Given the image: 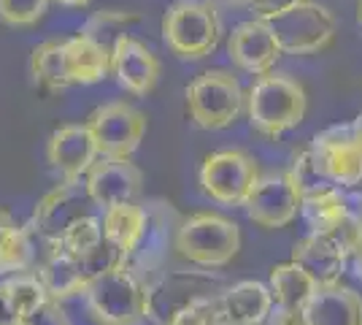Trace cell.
<instances>
[{
  "mask_svg": "<svg viewBox=\"0 0 362 325\" xmlns=\"http://www.w3.org/2000/svg\"><path fill=\"white\" fill-rule=\"evenodd\" d=\"M173 249L197 268H222L233 263L241 249V228L219 212H197L176 225Z\"/></svg>",
  "mask_w": 362,
  "mask_h": 325,
  "instance_id": "6da1fadb",
  "label": "cell"
},
{
  "mask_svg": "<svg viewBox=\"0 0 362 325\" xmlns=\"http://www.w3.org/2000/svg\"><path fill=\"white\" fill-rule=\"evenodd\" d=\"M95 325H141L149 317V282L133 268H114L81 293Z\"/></svg>",
  "mask_w": 362,
  "mask_h": 325,
  "instance_id": "7a4b0ae2",
  "label": "cell"
},
{
  "mask_svg": "<svg viewBox=\"0 0 362 325\" xmlns=\"http://www.w3.org/2000/svg\"><path fill=\"white\" fill-rule=\"evenodd\" d=\"M305 108V87L287 74H265L246 93V117L262 136H281L289 127L300 125Z\"/></svg>",
  "mask_w": 362,
  "mask_h": 325,
  "instance_id": "3957f363",
  "label": "cell"
},
{
  "mask_svg": "<svg viewBox=\"0 0 362 325\" xmlns=\"http://www.w3.org/2000/svg\"><path fill=\"white\" fill-rule=\"evenodd\" d=\"M163 38L181 60H203L222 38V16L211 0H179L163 16Z\"/></svg>",
  "mask_w": 362,
  "mask_h": 325,
  "instance_id": "277c9868",
  "label": "cell"
},
{
  "mask_svg": "<svg viewBox=\"0 0 362 325\" xmlns=\"http://www.w3.org/2000/svg\"><path fill=\"white\" fill-rule=\"evenodd\" d=\"M187 111L203 130H225L246 108V93L230 71H206L187 87Z\"/></svg>",
  "mask_w": 362,
  "mask_h": 325,
  "instance_id": "5b68a950",
  "label": "cell"
},
{
  "mask_svg": "<svg viewBox=\"0 0 362 325\" xmlns=\"http://www.w3.org/2000/svg\"><path fill=\"white\" fill-rule=\"evenodd\" d=\"M265 22L273 28L279 47L287 55H314L330 47L335 38V16L327 6L314 0H303Z\"/></svg>",
  "mask_w": 362,
  "mask_h": 325,
  "instance_id": "8992f818",
  "label": "cell"
},
{
  "mask_svg": "<svg viewBox=\"0 0 362 325\" xmlns=\"http://www.w3.org/2000/svg\"><path fill=\"white\" fill-rule=\"evenodd\" d=\"M308 155L327 185L344 190L362 185V139L357 136L354 125H332L322 130Z\"/></svg>",
  "mask_w": 362,
  "mask_h": 325,
  "instance_id": "52a82bcc",
  "label": "cell"
},
{
  "mask_svg": "<svg viewBox=\"0 0 362 325\" xmlns=\"http://www.w3.org/2000/svg\"><path fill=\"white\" fill-rule=\"evenodd\" d=\"M92 215H100V212L92 201L84 179L62 182V185H57L52 193H46L44 198L35 203L30 228L46 247H52L74 228L78 219Z\"/></svg>",
  "mask_w": 362,
  "mask_h": 325,
  "instance_id": "ba28073f",
  "label": "cell"
},
{
  "mask_svg": "<svg viewBox=\"0 0 362 325\" xmlns=\"http://www.w3.org/2000/svg\"><path fill=\"white\" fill-rule=\"evenodd\" d=\"M262 173L255 157L243 149H222L203 160L200 166V185L203 193L225 206H243L249 201L257 179Z\"/></svg>",
  "mask_w": 362,
  "mask_h": 325,
  "instance_id": "9c48e42d",
  "label": "cell"
},
{
  "mask_svg": "<svg viewBox=\"0 0 362 325\" xmlns=\"http://www.w3.org/2000/svg\"><path fill=\"white\" fill-rule=\"evenodd\" d=\"M303 190L292 171H271L257 179L249 201L243 203L246 217L259 228H284L300 215Z\"/></svg>",
  "mask_w": 362,
  "mask_h": 325,
  "instance_id": "30bf717a",
  "label": "cell"
},
{
  "mask_svg": "<svg viewBox=\"0 0 362 325\" xmlns=\"http://www.w3.org/2000/svg\"><path fill=\"white\" fill-rule=\"evenodd\" d=\"M87 127L95 136L98 155L127 160L144 141L146 117L136 106H130L124 101H114V103L95 108L87 117Z\"/></svg>",
  "mask_w": 362,
  "mask_h": 325,
  "instance_id": "8fae6325",
  "label": "cell"
},
{
  "mask_svg": "<svg viewBox=\"0 0 362 325\" xmlns=\"http://www.w3.org/2000/svg\"><path fill=\"white\" fill-rule=\"evenodd\" d=\"M222 290V279L211 277V271H163L149 282V317L168 325L192 301L219 295Z\"/></svg>",
  "mask_w": 362,
  "mask_h": 325,
  "instance_id": "7c38bea8",
  "label": "cell"
},
{
  "mask_svg": "<svg viewBox=\"0 0 362 325\" xmlns=\"http://www.w3.org/2000/svg\"><path fill=\"white\" fill-rule=\"evenodd\" d=\"M84 185L90 190L98 212L103 215L108 209H117L124 203H136L144 190V173L136 163L119 160V157H98V163L87 171Z\"/></svg>",
  "mask_w": 362,
  "mask_h": 325,
  "instance_id": "4fadbf2b",
  "label": "cell"
},
{
  "mask_svg": "<svg viewBox=\"0 0 362 325\" xmlns=\"http://www.w3.org/2000/svg\"><path fill=\"white\" fill-rule=\"evenodd\" d=\"M227 55L233 65H238L246 74H255V76H265L271 74V68L279 62V57L284 55L279 41H276V33L265 19H246L241 25H235V30L230 33L227 38Z\"/></svg>",
  "mask_w": 362,
  "mask_h": 325,
  "instance_id": "5bb4252c",
  "label": "cell"
},
{
  "mask_svg": "<svg viewBox=\"0 0 362 325\" xmlns=\"http://www.w3.org/2000/svg\"><path fill=\"white\" fill-rule=\"evenodd\" d=\"M98 144L87 122L62 125L49 136L46 144V160L62 176V182L84 179L87 171L98 163Z\"/></svg>",
  "mask_w": 362,
  "mask_h": 325,
  "instance_id": "9a60e30c",
  "label": "cell"
},
{
  "mask_svg": "<svg viewBox=\"0 0 362 325\" xmlns=\"http://www.w3.org/2000/svg\"><path fill=\"white\" fill-rule=\"evenodd\" d=\"M111 74L117 76V84L122 90L144 98L157 87L160 60L144 41H138L127 33L111 49Z\"/></svg>",
  "mask_w": 362,
  "mask_h": 325,
  "instance_id": "2e32d148",
  "label": "cell"
},
{
  "mask_svg": "<svg viewBox=\"0 0 362 325\" xmlns=\"http://www.w3.org/2000/svg\"><path fill=\"white\" fill-rule=\"evenodd\" d=\"M317 285H332L341 282V274L346 268L349 252L335 236L308 233L292 247V258Z\"/></svg>",
  "mask_w": 362,
  "mask_h": 325,
  "instance_id": "e0dca14e",
  "label": "cell"
},
{
  "mask_svg": "<svg viewBox=\"0 0 362 325\" xmlns=\"http://www.w3.org/2000/svg\"><path fill=\"white\" fill-rule=\"evenodd\" d=\"M219 312L225 325H262L273 312V295L265 282L243 279L219 293Z\"/></svg>",
  "mask_w": 362,
  "mask_h": 325,
  "instance_id": "ac0fdd59",
  "label": "cell"
},
{
  "mask_svg": "<svg viewBox=\"0 0 362 325\" xmlns=\"http://www.w3.org/2000/svg\"><path fill=\"white\" fill-rule=\"evenodd\" d=\"M308 325H362V293L344 282L319 285L305 307Z\"/></svg>",
  "mask_w": 362,
  "mask_h": 325,
  "instance_id": "d6986e66",
  "label": "cell"
},
{
  "mask_svg": "<svg viewBox=\"0 0 362 325\" xmlns=\"http://www.w3.org/2000/svg\"><path fill=\"white\" fill-rule=\"evenodd\" d=\"M349 215H351V203H349V193L344 187L322 185L317 190L303 193L300 217L308 233L332 236L346 222Z\"/></svg>",
  "mask_w": 362,
  "mask_h": 325,
  "instance_id": "ffe728a7",
  "label": "cell"
},
{
  "mask_svg": "<svg viewBox=\"0 0 362 325\" xmlns=\"http://www.w3.org/2000/svg\"><path fill=\"white\" fill-rule=\"evenodd\" d=\"M100 217H103V239L117 249V255L127 266L136 247L141 244V239H144L149 212L144 206H138V203H124V206H117V209H108Z\"/></svg>",
  "mask_w": 362,
  "mask_h": 325,
  "instance_id": "44dd1931",
  "label": "cell"
},
{
  "mask_svg": "<svg viewBox=\"0 0 362 325\" xmlns=\"http://www.w3.org/2000/svg\"><path fill=\"white\" fill-rule=\"evenodd\" d=\"M268 287L273 295V307L289 312H305L319 285L295 261H287V263H279L271 268Z\"/></svg>",
  "mask_w": 362,
  "mask_h": 325,
  "instance_id": "7402d4cb",
  "label": "cell"
},
{
  "mask_svg": "<svg viewBox=\"0 0 362 325\" xmlns=\"http://www.w3.org/2000/svg\"><path fill=\"white\" fill-rule=\"evenodd\" d=\"M65 55L74 84H98L111 74V49L95 44L81 33L65 41Z\"/></svg>",
  "mask_w": 362,
  "mask_h": 325,
  "instance_id": "603a6c76",
  "label": "cell"
},
{
  "mask_svg": "<svg viewBox=\"0 0 362 325\" xmlns=\"http://www.w3.org/2000/svg\"><path fill=\"white\" fill-rule=\"evenodd\" d=\"M30 71L35 84H41L49 93H60L74 84L71 71H68V55H65V41H44L33 49Z\"/></svg>",
  "mask_w": 362,
  "mask_h": 325,
  "instance_id": "cb8c5ba5",
  "label": "cell"
},
{
  "mask_svg": "<svg viewBox=\"0 0 362 325\" xmlns=\"http://www.w3.org/2000/svg\"><path fill=\"white\" fill-rule=\"evenodd\" d=\"M33 266L30 233L0 209V274H25Z\"/></svg>",
  "mask_w": 362,
  "mask_h": 325,
  "instance_id": "d4e9b609",
  "label": "cell"
},
{
  "mask_svg": "<svg viewBox=\"0 0 362 325\" xmlns=\"http://www.w3.org/2000/svg\"><path fill=\"white\" fill-rule=\"evenodd\" d=\"M141 22V16L136 11H117V8H106V11H98L87 19V25L81 28V35L92 38L95 44L106 49H114V44L119 41L122 35H127V25H136Z\"/></svg>",
  "mask_w": 362,
  "mask_h": 325,
  "instance_id": "484cf974",
  "label": "cell"
},
{
  "mask_svg": "<svg viewBox=\"0 0 362 325\" xmlns=\"http://www.w3.org/2000/svg\"><path fill=\"white\" fill-rule=\"evenodd\" d=\"M103 239V217L92 215L78 219L71 231L62 236L57 244H52L49 252H60V255H81L90 252L92 247H98Z\"/></svg>",
  "mask_w": 362,
  "mask_h": 325,
  "instance_id": "4316f807",
  "label": "cell"
},
{
  "mask_svg": "<svg viewBox=\"0 0 362 325\" xmlns=\"http://www.w3.org/2000/svg\"><path fill=\"white\" fill-rule=\"evenodd\" d=\"M49 0H0V22L8 28H33L44 19Z\"/></svg>",
  "mask_w": 362,
  "mask_h": 325,
  "instance_id": "83f0119b",
  "label": "cell"
},
{
  "mask_svg": "<svg viewBox=\"0 0 362 325\" xmlns=\"http://www.w3.org/2000/svg\"><path fill=\"white\" fill-rule=\"evenodd\" d=\"M168 325H225L222 323V312H219V295H209V298L192 301Z\"/></svg>",
  "mask_w": 362,
  "mask_h": 325,
  "instance_id": "f1b7e54d",
  "label": "cell"
},
{
  "mask_svg": "<svg viewBox=\"0 0 362 325\" xmlns=\"http://www.w3.org/2000/svg\"><path fill=\"white\" fill-rule=\"evenodd\" d=\"M22 325H71V320L62 309V301L46 298L41 307H35L30 314H25Z\"/></svg>",
  "mask_w": 362,
  "mask_h": 325,
  "instance_id": "f546056e",
  "label": "cell"
},
{
  "mask_svg": "<svg viewBox=\"0 0 362 325\" xmlns=\"http://www.w3.org/2000/svg\"><path fill=\"white\" fill-rule=\"evenodd\" d=\"M298 3H303V0H252L249 6L259 19H271V16L281 14V11H287Z\"/></svg>",
  "mask_w": 362,
  "mask_h": 325,
  "instance_id": "4dcf8cb0",
  "label": "cell"
},
{
  "mask_svg": "<svg viewBox=\"0 0 362 325\" xmlns=\"http://www.w3.org/2000/svg\"><path fill=\"white\" fill-rule=\"evenodd\" d=\"M0 325H22V312L3 282H0Z\"/></svg>",
  "mask_w": 362,
  "mask_h": 325,
  "instance_id": "1f68e13d",
  "label": "cell"
},
{
  "mask_svg": "<svg viewBox=\"0 0 362 325\" xmlns=\"http://www.w3.org/2000/svg\"><path fill=\"white\" fill-rule=\"evenodd\" d=\"M268 325H308V323H305V312H289L273 307Z\"/></svg>",
  "mask_w": 362,
  "mask_h": 325,
  "instance_id": "d6a6232c",
  "label": "cell"
},
{
  "mask_svg": "<svg viewBox=\"0 0 362 325\" xmlns=\"http://www.w3.org/2000/svg\"><path fill=\"white\" fill-rule=\"evenodd\" d=\"M54 3H60V6H68V8H84L90 0H54Z\"/></svg>",
  "mask_w": 362,
  "mask_h": 325,
  "instance_id": "836d02e7",
  "label": "cell"
},
{
  "mask_svg": "<svg viewBox=\"0 0 362 325\" xmlns=\"http://www.w3.org/2000/svg\"><path fill=\"white\" fill-rule=\"evenodd\" d=\"M351 261H354V277L362 282V249L357 252V255H354V258H351Z\"/></svg>",
  "mask_w": 362,
  "mask_h": 325,
  "instance_id": "e575fe53",
  "label": "cell"
},
{
  "mask_svg": "<svg viewBox=\"0 0 362 325\" xmlns=\"http://www.w3.org/2000/svg\"><path fill=\"white\" fill-rule=\"evenodd\" d=\"M351 125H354V130H357V136H360V139H362V111H360V114H357V120H354V122H351Z\"/></svg>",
  "mask_w": 362,
  "mask_h": 325,
  "instance_id": "d590c367",
  "label": "cell"
},
{
  "mask_svg": "<svg viewBox=\"0 0 362 325\" xmlns=\"http://www.w3.org/2000/svg\"><path fill=\"white\" fill-rule=\"evenodd\" d=\"M357 19H360V25H362V3H360V11H357Z\"/></svg>",
  "mask_w": 362,
  "mask_h": 325,
  "instance_id": "8d00e7d4",
  "label": "cell"
},
{
  "mask_svg": "<svg viewBox=\"0 0 362 325\" xmlns=\"http://www.w3.org/2000/svg\"><path fill=\"white\" fill-rule=\"evenodd\" d=\"M246 3H252V0H246Z\"/></svg>",
  "mask_w": 362,
  "mask_h": 325,
  "instance_id": "74e56055",
  "label": "cell"
},
{
  "mask_svg": "<svg viewBox=\"0 0 362 325\" xmlns=\"http://www.w3.org/2000/svg\"><path fill=\"white\" fill-rule=\"evenodd\" d=\"M262 325H268V323H262Z\"/></svg>",
  "mask_w": 362,
  "mask_h": 325,
  "instance_id": "f35d334b",
  "label": "cell"
}]
</instances>
